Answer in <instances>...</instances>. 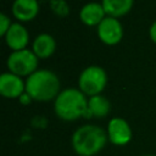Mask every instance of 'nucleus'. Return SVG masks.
Returning a JSON list of instances; mask_svg holds the SVG:
<instances>
[{"instance_id": "nucleus-13", "label": "nucleus", "mask_w": 156, "mask_h": 156, "mask_svg": "<svg viewBox=\"0 0 156 156\" xmlns=\"http://www.w3.org/2000/svg\"><path fill=\"white\" fill-rule=\"evenodd\" d=\"M134 0H101V5L107 16L118 18L127 15L133 7Z\"/></svg>"}, {"instance_id": "nucleus-6", "label": "nucleus", "mask_w": 156, "mask_h": 156, "mask_svg": "<svg viewBox=\"0 0 156 156\" xmlns=\"http://www.w3.org/2000/svg\"><path fill=\"white\" fill-rule=\"evenodd\" d=\"M108 141L116 146H124L130 143L133 132L129 123L122 117H112L107 123Z\"/></svg>"}, {"instance_id": "nucleus-5", "label": "nucleus", "mask_w": 156, "mask_h": 156, "mask_svg": "<svg viewBox=\"0 0 156 156\" xmlns=\"http://www.w3.org/2000/svg\"><path fill=\"white\" fill-rule=\"evenodd\" d=\"M38 63L39 58L29 49L12 51L6 60L9 71L20 77H29L38 69Z\"/></svg>"}, {"instance_id": "nucleus-1", "label": "nucleus", "mask_w": 156, "mask_h": 156, "mask_svg": "<svg viewBox=\"0 0 156 156\" xmlns=\"http://www.w3.org/2000/svg\"><path fill=\"white\" fill-rule=\"evenodd\" d=\"M54 112L60 119L67 122L76 121L80 117H91L88 110L87 95H84L77 88H67L61 90V93L54 100Z\"/></svg>"}, {"instance_id": "nucleus-18", "label": "nucleus", "mask_w": 156, "mask_h": 156, "mask_svg": "<svg viewBox=\"0 0 156 156\" xmlns=\"http://www.w3.org/2000/svg\"><path fill=\"white\" fill-rule=\"evenodd\" d=\"M143 156H156V155H150V154H147V155H143Z\"/></svg>"}, {"instance_id": "nucleus-14", "label": "nucleus", "mask_w": 156, "mask_h": 156, "mask_svg": "<svg viewBox=\"0 0 156 156\" xmlns=\"http://www.w3.org/2000/svg\"><path fill=\"white\" fill-rule=\"evenodd\" d=\"M88 110L91 115V117L96 118H104L110 113L111 104L104 95H94L88 99Z\"/></svg>"}, {"instance_id": "nucleus-2", "label": "nucleus", "mask_w": 156, "mask_h": 156, "mask_svg": "<svg viewBox=\"0 0 156 156\" xmlns=\"http://www.w3.org/2000/svg\"><path fill=\"white\" fill-rule=\"evenodd\" d=\"M107 132L96 124H83L78 127L71 138L72 149L77 156H95L106 145Z\"/></svg>"}, {"instance_id": "nucleus-8", "label": "nucleus", "mask_w": 156, "mask_h": 156, "mask_svg": "<svg viewBox=\"0 0 156 156\" xmlns=\"http://www.w3.org/2000/svg\"><path fill=\"white\" fill-rule=\"evenodd\" d=\"M26 93V82L17 74L5 72L0 76V94L7 99H20Z\"/></svg>"}, {"instance_id": "nucleus-11", "label": "nucleus", "mask_w": 156, "mask_h": 156, "mask_svg": "<svg viewBox=\"0 0 156 156\" xmlns=\"http://www.w3.org/2000/svg\"><path fill=\"white\" fill-rule=\"evenodd\" d=\"M106 12L101 5V2H88L85 4L80 11H79V18L80 21L89 27L99 26L101 21L106 17Z\"/></svg>"}, {"instance_id": "nucleus-10", "label": "nucleus", "mask_w": 156, "mask_h": 156, "mask_svg": "<svg viewBox=\"0 0 156 156\" xmlns=\"http://www.w3.org/2000/svg\"><path fill=\"white\" fill-rule=\"evenodd\" d=\"M39 13L38 0H15L12 4V15L20 22H28Z\"/></svg>"}, {"instance_id": "nucleus-16", "label": "nucleus", "mask_w": 156, "mask_h": 156, "mask_svg": "<svg viewBox=\"0 0 156 156\" xmlns=\"http://www.w3.org/2000/svg\"><path fill=\"white\" fill-rule=\"evenodd\" d=\"M149 35H150V39L156 44V21L151 24V27L149 29Z\"/></svg>"}, {"instance_id": "nucleus-9", "label": "nucleus", "mask_w": 156, "mask_h": 156, "mask_svg": "<svg viewBox=\"0 0 156 156\" xmlns=\"http://www.w3.org/2000/svg\"><path fill=\"white\" fill-rule=\"evenodd\" d=\"M5 43L12 51H18L27 49L29 41V33L23 24L20 22L12 23L9 28L7 33L5 34Z\"/></svg>"}, {"instance_id": "nucleus-3", "label": "nucleus", "mask_w": 156, "mask_h": 156, "mask_svg": "<svg viewBox=\"0 0 156 156\" xmlns=\"http://www.w3.org/2000/svg\"><path fill=\"white\" fill-rule=\"evenodd\" d=\"M26 93L32 100L40 102L51 101L61 93V83L52 71L37 69L26 79Z\"/></svg>"}, {"instance_id": "nucleus-12", "label": "nucleus", "mask_w": 156, "mask_h": 156, "mask_svg": "<svg viewBox=\"0 0 156 156\" xmlns=\"http://www.w3.org/2000/svg\"><path fill=\"white\" fill-rule=\"evenodd\" d=\"M32 50L38 58H48L55 52L56 41L52 35L48 33H41L35 37L32 45Z\"/></svg>"}, {"instance_id": "nucleus-17", "label": "nucleus", "mask_w": 156, "mask_h": 156, "mask_svg": "<svg viewBox=\"0 0 156 156\" xmlns=\"http://www.w3.org/2000/svg\"><path fill=\"white\" fill-rule=\"evenodd\" d=\"M30 101H32V98H30L27 93L22 94V95H21V98H20V102H22L23 105H27V104H29Z\"/></svg>"}, {"instance_id": "nucleus-7", "label": "nucleus", "mask_w": 156, "mask_h": 156, "mask_svg": "<svg viewBox=\"0 0 156 156\" xmlns=\"http://www.w3.org/2000/svg\"><path fill=\"white\" fill-rule=\"evenodd\" d=\"M98 37L106 45H116L123 38V27L121 22L111 16H106L98 26Z\"/></svg>"}, {"instance_id": "nucleus-15", "label": "nucleus", "mask_w": 156, "mask_h": 156, "mask_svg": "<svg viewBox=\"0 0 156 156\" xmlns=\"http://www.w3.org/2000/svg\"><path fill=\"white\" fill-rule=\"evenodd\" d=\"M11 24L12 23H11L10 18L5 13H0V35L1 37H5L9 28L11 27Z\"/></svg>"}, {"instance_id": "nucleus-4", "label": "nucleus", "mask_w": 156, "mask_h": 156, "mask_svg": "<svg viewBox=\"0 0 156 156\" xmlns=\"http://www.w3.org/2000/svg\"><path fill=\"white\" fill-rule=\"evenodd\" d=\"M107 84V73L100 66H88L78 78V89L87 96L99 95Z\"/></svg>"}]
</instances>
